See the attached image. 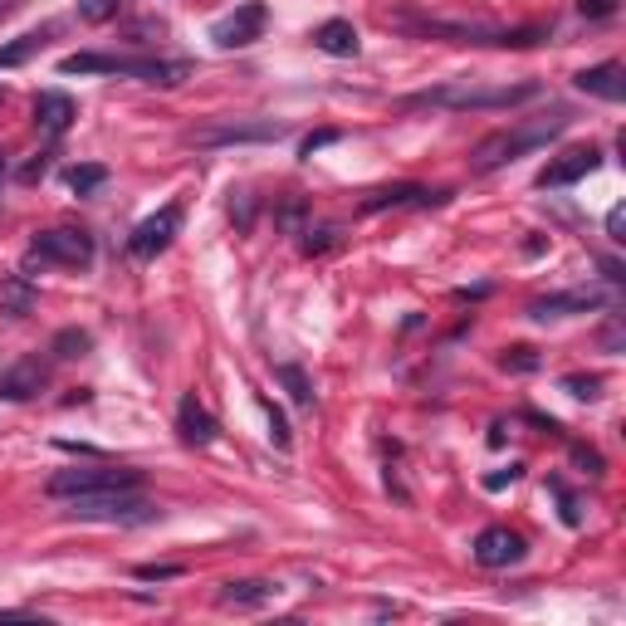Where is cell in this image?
I'll return each mask as SVG.
<instances>
[{
    "mask_svg": "<svg viewBox=\"0 0 626 626\" xmlns=\"http://www.w3.org/2000/svg\"><path fill=\"white\" fill-rule=\"evenodd\" d=\"M265 406V416H269V441H274V446L284 450L289 446V441H294V431H289V421H284V411H279V406L274 402H260Z\"/></svg>",
    "mask_w": 626,
    "mask_h": 626,
    "instance_id": "cell-31",
    "label": "cell"
},
{
    "mask_svg": "<svg viewBox=\"0 0 626 626\" xmlns=\"http://www.w3.org/2000/svg\"><path fill=\"white\" fill-rule=\"evenodd\" d=\"M142 475L128 465H74V470H59L45 480L49 499H74V494H103V490H137Z\"/></svg>",
    "mask_w": 626,
    "mask_h": 626,
    "instance_id": "cell-6",
    "label": "cell"
},
{
    "mask_svg": "<svg viewBox=\"0 0 626 626\" xmlns=\"http://www.w3.org/2000/svg\"><path fill=\"white\" fill-rule=\"evenodd\" d=\"M573 460H578V465H587V475H602V455H597V450H573Z\"/></svg>",
    "mask_w": 626,
    "mask_h": 626,
    "instance_id": "cell-39",
    "label": "cell"
},
{
    "mask_svg": "<svg viewBox=\"0 0 626 626\" xmlns=\"http://www.w3.org/2000/svg\"><path fill=\"white\" fill-rule=\"evenodd\" d=\"M568 113L558 108L553 118H534V123H519V128H499V133H490L475 152H470V172H499V167H509V162H519L524 152H538V147H548L553 137L568 133Z\"/></svg>",
    "mask_w": 626,
    "mask_h": 626,
    "instance_id": "cell-3",
    "label": "cell"
},
{
    "mask_svg": "<svg viewBox=\"0 0 626 626\" xmlns=\"http://www.w3.org/2000/svg\"><path fill=\"white\" fill-rule=\"evenodd\" d=\"M328 142H338V133H313V137H304V147H299V157H313V152H323Z\"/></svg>",
    "mask_w": 626,
    "mask_h": 626,
    "instance_id": "cell-38",
    "label": "cell"
},
{
    "mask_svg": "<svg viewBox=\"0 0 626 626\" xmlns=\"http://www.w3.org/2000/svg\"><path fill=\"white\" fill-rule=\"evenodd\" d=\"M89 348H93L89 328H59V333H54V343H49V353H54V358H64V362L84 358Z\"/></svg>",
    "mask_w": 626,
    "mask_h": 626,
    "instance_id": "cell-23",
    "label": "cell"
},
{
    "mask_svg": "<svg viewBox=\"0 0 626 626\" xmlns=\"http://www.w3.org/2000/svg\"><path fill=\"white\" fill-rule=\"evenodd\" d=\"M304 216H309V206H304V201H284V206H279V225H284L289 235H299Z\"/></svg>",
    "mask_w": 626,
    "mask_h": 626,
    "instance_id": "cell-32",
    "label": "cell"
},
{
    "mask_svg": "<svg viewBox=\"0 0 626 626\" xmlns=\"http://www.w3.org/2000/svg\"><path fill=\"white\" fill-rule=\"evenodd\" d=\"M607 230H612V240H626L622 230H626V211L622 206H612V216H607Z\"/></svg>",
    "mask_w": 626,
    "mask_h": 626,
    "instance_id": "cell-40",
    "label": "cell"
},
{
    "mask_svg": "<svg viewBox=\"0 0 626 626\" xmlns=\"http://www.w3.org/2000/svg\"><path fill=\"white\" fill-rule=\"evenodd\" d=\"M499 367H504V372H538V353L534 348H504V353H499Z\"/></svg>",
    "mask_w": 626,
    "mask_h": 626,
    "instance_id": "cell-28",
    "label": "cell"
},
{
    "mask_svg": "<svg viewBox=\"0 0 626 626\" xmlns=\"http://www.w3.org/2000/svg\"><path fill=\"white\" fill-rule=\"evenodd\" d=\"M177 225H181V206H162L157 216H147V221L128 235V255H133V260H157V255L177 240Z\"/></svg>",
    "mask_w": 626,
    "mask_h": 626,
    "instance_id": "cell-8",
    "label": "cell"
},
{
    "mask_svg": "<svg viewBox=\"0 0 626 626\" xmlns=\"http://www.w3.org/2000/svg\"><path fill=\"white\" fill-rule=\"evenodd\" d=\"M69 191H79V196H89V191H98L103 181H108V167H98V162H79V167H69Z\"/></svg>",
    "mask_w": 626,
    "mask_h": 626,
    "instance_id": "cell-24",
    "label": "cell"
},
{
    "mask_svg": "<svg viewBox=\"0 0 626 626\" xmlns=\"http://www.w3.org/2000/svg\"><path fill=\"white\" fill-rule=\"evenodd\" d=\"M602 274H607L612 284H622V279H626V274H622V265H617V260H602Z\"/></svg>",
    "mask_w": 626,
    "mask_h": 626,
    "instance_id": "cell-41",
    "label": "cell"
},
{
    "mask_svg": "<svg viewBox=\"0 0 626 626\" xmlns=\"http://www.w3.org/2000/svg\"><path fill=\"white\" fill-rule=\"evenodd\" d=\"M265 5L260 0H250V5H240V10H230L225 20H216L211 25V40L221 49H245V45H255L260 35H265Z\"/></svg>",
    "mask_w": 626,
    "mask_h": 626,
    "instance_id": "cell-9",
    "label": "cell"
},
{
    "mask_svg": "<svg viewBox=\"0 0 626 626\" xmlns=\"http://www.w3.org/2000/svg\"><path fill=\"white\" fill-rule=\"evenodd\" d=\"M0 98H5V93H0Z\"/></svg>",
    "mask_w": 626,
    "mask_h": 626,
    "instance_id": "cell-43",
    "label": "cell"
},
{
    "mask_svg": "<svg viewBox=\"0 0 626 626\" xmlns=\"http://www.w3.org/2000/svg\"><path fill=\"white\" fill-rule=\"evenodd\" d=\"M118 10H123V0H79V20H89V25L113 20Z\"/></svg>",
    "mask_w": 626,
    "mask_h": 626,
    "instance_id": "cell-27",
    "label": "cell"
},
{
    "mask_svg": "<svg viewBox=\"0 0 626 626\" xmlns=\"http://www.w3.org/2000/svg\"><path fill=\"white\" fill-rule=\"evenodd\" d=\"M5 172H10V162H5V152H0V186H5Z\"/></svg>",
    "mask_w": 626,
    "mask_h": 626,
    "instance_id": "cell-42",
    "label": "cell"
},
{
    "mask_svg": "<svg viewBox=\"0 0 626 626\" xmlns=\"http://www.w3.org/2000/svg\"><path fill=\"white\" fill-rule=\"evenodd\" d=\"M45 172H49V152H40V157H30V162L20 167V181H25V186H35Z\"/></svg>",
    "mask_w": 626,
    "mask_h": 626,
    "instance_id": "cell-36",
    "label": "cell"
},
{
    "mask_svg": "<svg viewBox=\"0 0 626 626\" xmlns=\"http://www.w3.org/2000/svg\"><path fill=\"white\" fill-rule=\"evenodd\" d=\"M313 49H323V54H333V59H353V54H358L353 20H323V25L313 30Z\"/></svg>",
    "mask_w": 626,
    "mask_h": 626,
    "instance_id": "cell-20",
    "label": "cell"
},
{
    "mask_svg": "<svg viewBox=\"0 0 626 626\" xmlns=\"http://www.w3.org/2000/svg\"><path fill=\"white\" fill-rule=\"evenodd\" d=\"M30 309H35V289H30V279H25V274H10V279L0 284V313L25 318Z\"/></svg>",
    "mask_w": 626,
    "mask_h": 626,
    "instance_id": "cell-21",
    "label": "cell"
},
{
    "mask_svg": "<svg viewBox=\"0 0 626 626\" xmlns=\"http://www.w3.org/2000/svg\"><path fill=\"white\" fill-rule=\"evenodd\" d=\"M230 221L240 225V230L255 225V196L250 191H230Z\"/></svg>",
    "mask_w": 626,
    "mask_h": 626,
    "instance_id": "cell-30",
    "label": "cell"
},
{
    "mask_svg": "<svg viewBox=\"0 0 626 626\" xmlns=\"http://www.w3.org/2000/svg\"><path fill=\"white\" fill-rule=\"evenodd\" d=\"M30 260H40V265L89 269L93 265V235L89 230H40Z\"/></svg>",
    "mask_w": 626,
    "mask_h": 626,
    "instance_id": "cell-7",
    "label": "cell"
},
{
    "mask_svg": "<svg viewBox=\"0 0 626 626\" xmlns=\"http://www.w3.org/2000/svg\"><path fill=\"white\" fill-rule=\"evenodd\" d=\"M45 382H49L45 362L20 358V362H10V367L0 372V397H5V402H30V397L45 392Z\"/></svg>",
    "mask_w": 626,
    "mask_h": 626,
    "instance_id": "cell-13",
    "label": "cell"
},
{
    "mask_svg": "<svg viewBox=\"0 0 626 626\" xmlns=\"http://www.w3.org/2000/svg\"><path fill=\"white\" fill-rule=\"evenodd\" d=\"M592 309H607V294H597V289H568V294L534 299V304H529V318L548 323V318H568V313H592Z\"/></svg>",
    "mask_w": 626,
    "mask_h": 626,
    "instance_id": "cell-15",
    "label": "cell"
},
{
    "mask_svg": "<svg viewBox=\"0 0 626 626\" xmlns=\"http://www.w3.org/2000/svg\"><path fill=\"white\" fill-rule=\"evenodd\" d=\"M59 74H123V79L177 89L191 74V64H181V59H123V54H69V59H59Z\"/></svg>",
    "mask_w": 626,
    "mask_h": 626,
    "instance_id": "cell-4",
    "label": "cell"
},
{
    "mask_svg": "<svg viewBox=\"0 0 626 626\" xmlns=\"http://www.w3.org/2000/svg\"><path fill=\"white\" fill-rule=\"evenodd\" d=\"M524 470L519 465H509V470H494V475H485V490H504V485H514Z\"/></svg>",
    "mask_w": 626,
    "mask_h": 626,
    "instance_id": "cell-37",
    "label": "cell"
},
{
    "mask_svg": "<svg viewBox=\"0 0 626 626\" xmlns=\"http://www.w3.org/2000/svg\"><path fill=\"white\" fill-rule=\"evenodd\" d=\"M284 137V123H216V128H201L191 133L196 147H230V142H274Z\"/></svg>",
    "mask_w": 626,
    "mask_h": 626,
    "instance_id": "cell-14",
    "label": "cell"
},
{
    "mask_svg": "<svg viewBox=\"0 0 626 626\" xmlns=\"http://www.w3.org/2000/svg\"><path fill=\"white\" fill-rule=\"evenodd\" d=\"M177 431H181V441H186V446H211V441L221 436V421L196 402V392H186L181 406H177Z\"/></svg>",
    "mask_w": 626,
    "mask_h": 626,
    "instance_id": "cell-16",
    "label": "cell"
},
{
    "mask_svg": "<svg viewBox=\"0 0 626 626\" xmlns=\"http://www.w3.org/2000/svg\"><path fill=\"white\" fill-rule=\"evenodd\" d=\"M450 191H426L416 181H397V186H377L362 196V216H377V211H397V206H441Z\"/></svg>",
    "mask_w": 626,
    "mask_h": 626,
    "instance_id": "cell-12",
    "label": "cell"
},
{
    "mask_svg": "<svg viewBox=\"0 0 626 626\" xmlns=\"http://www.w3.org/2000/svg\"><path fill=\"white\" fill-rule=\"evenodd\" d=\"M475 563L480 568H514V563H524V553H529V543L514 534V529H504V524H490V529H480L475 534Z\"/></svg>",
    "mask_w": 626,
    "mask_h": 626,
    "instance_id": "cell-10",
    "label": "cell"
},
{
    "mask_svg": "<svg viewBox=\"0 0 626 626\" xmlns=\"http://www.w3.org/2000/svg\"><path fill=\"white\" fill-rule=\"evenodd\" d=\"M274 597H279V582H265V578L225 582L221 592H216V602H221V607H235V612H255V607H265Z\"/></svg>",
    "mask_w": 626,
    "mask_h": 626,
    "instance_id": "cell-17",
    "label": "cell"
},
{
    "mask_svg": "<svg viewBox=\"0 0 626 626\" xmlns=\"http://www.w3.org/2000/svg\"><path fill=\"white\" fill-rule=\"evenodd\" d=\"M602 167V152L587 142V147H568L563 157H553L543 172H538V186L543 191H558V186H573V181H582V177H592Z\"/></svg>",
    "mask_w": 626,
    "mask_h": 626,
    "instance_id": "cell-11",
    "label": "cell"
},
{
    "mask_svg": "<svg viewBox=\"0 0 626 626\" xmlns=\"http://www.w3.org/2000/svg\"><path fill=\"white\" fill-rule=\"evenodd\" d=\"M548 490L558 494V504H563V509H558V514H563V524H568V529H578V524H582V504L568 494V485H563V480H548Z\"/></svg>",
    "mask_w": 626,
    "mask_h": 626,
    "instance_id": "cell-29",
    "label": "cell"
},
{
    "mask_svg": "<svg viewBox=\"0 0 626 626\" xmlns=\"http://www.w3.org/2000/svg\"><path fill=\"white\" fill-rule=\"evenodd\" d=\"M543 84H499V89H480L470 79H450V84H436V89H421V93H406L402 108L406 113H485V108H519L538 98Z\"/></svg>",
    "mask_w": 626,
    "mask_h": 626,
    "instance_id": "cell-2",
    "label": "cell"
},
{
    "mask_svg": "<svg viewBox=\"0 0 626 626\" xmlns=\"http://www.w3.org/2000/svg\"><path fill=\"white\" fill-rule=\"evenodd\" d=\"M617 5L622 0H578V10L587 20H607V15H617Z\"/></svg>",
    "mask_w": 626,
    "mask_h": 626,
    "instance_id": "cell-34",
    "label": "cell"
},
{
    "mask_svg": "<svg viewBox=\"0 0 626 626\" xmlns=\"http://www.w3.org/2000/svg\"><path fill=\"white\" fill-rule=\"evenodd\" d=\"M563 392L578 397V402H597V397H602V377H592V372H573V377H563Z\"/></svg>",
    "mask_w": 626,
    "mask_h": 626,
    "instance_id": "cell-26",
    "label": "cell"
},
{
    "mask_svg": "<svg viewBox=\"0 0 626 626\" xmlns=\"http://www.w3.org/2000/svg\"><path fill=\"white\" fill-rule=\"evenodd\" d=\"M573 84H578L582 93H592V98H607V103H622V98H626L622 64H592V69H582Z\"/></svg>",
    "mask_w": 626,
    "mask_h": 626,
    "instance_id": "cell-19",
    "label": "cell"
},
{
    "mask_svg": "<svg viewBox=\"0 0 626 626\" xmlns=\"http://www.w3.org/2000/svg\"><path fill=\"white\" fill-rule=\"evenodd\" d=\"M137 578H142V582H172V578H181V568H177V563H142V568H137Z\"/></svg>",
    "mask_w": 626,
    "mask_h": 626,
    "instance_id": "cell-33",
    "label": "cell"
},
{
    "mask_svg": "<svg viewBox=\"0 0 626 626\" xmlns=\"http://www.w3.org/2000/svg\"><path fill=\"white\" fill-rule=\"evenodd\" d=\"M274 377L284 382V392H289L299 406H313V382H309V372H304L299 362H279V367H274Z\"/></svg>",
    "mask_w": 626,
    "mask_h": 626,
    "instance_id": "cell-22",
    "label": "cell"
},
{
    "mask_svg": "<svg viewBox=\"0 0 626 626\" xmlns=\"http://www.w3.org/2000/svg\"><path fill=\"white\" fill-rule=\"evenodd\" d=\"M79 118V108H74V98L69 93H35V123L45 128L49 137H59V133H69V123Z\"/></svg>",
    "mask_w": 626,
    "mask_h": 626,
    "instance_id": "cell-18",
    "label": "cell"
},
{
    "mask_svg": "<svg viewBox=\"0 0 626 626\" xmlns=\"http://www.w3.org/2000/svg\"><path fill=\"white\" fill-rule=\"evenodd\" d=\"M387 25H397L411 40H446V45H490V49H529L543 40V30L524 25V30H499V25H475V20H441L426 15L416 5L387 10Z\"/></svg>",
    "mask_w": 626,
    "mask_h": 626,
    "instance_id": "cell-1",
    "label": "cell"
},
{
    "mask_svg": "<svg viewBox=\"0 0 626 626\" xmlns=\"http://www.w3.org/2000/svg\"><path fill=\"white\" fill-rule=\"evenodd\" d=\"M304 235V255H323L333 245V230H299Z\"/></svg>",
    "mask_w": 626,
    "mask_h": 626,
    "instance_id": "cell-35",
    "label": "cell"
},
{
    "mask_svg": "<svg viewBox=\"0 0 626 626\" xmlns=\"http://www.w3.org/2000/svg\"><path fill=\"white\" fill-rule=\"evenodd\" d=\"M40 45H45V35H40V30H35V35H20L15 45L0 49V69H15V64H25V59H30V54H35Z\"/></svg>",
    "mask_w": 626,
    "mask_h": 626,
    "instance_id": "cell-25",
    "label": "cell"
},
{
    "mask_svg": "<svg viewBox=\"0 0 626 626\" xmlns=\"http://www.w3.org/2000/svg\"><path fill=\"white\" fill-rule=\"evenodd\" d=\"M69 519H84V524H118V529H137V524H157L162 509L152 499H142L137 490H103V494H74Z\"/></svg>",
    "mask_w": 626,
    "mask_h": 626,
    "instance_id": "cell-5",
    "label": "cell"
}]
</instances>
